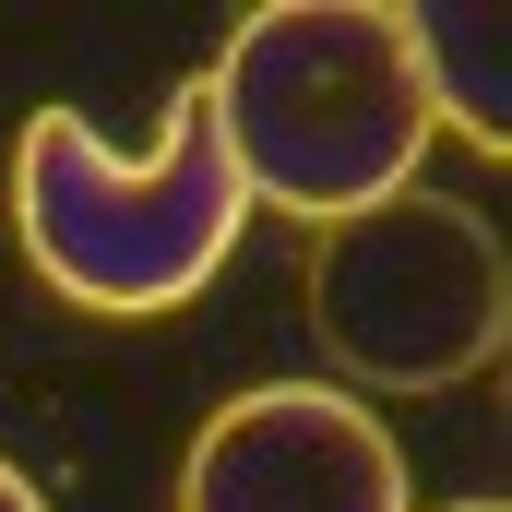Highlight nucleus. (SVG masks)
I'll list each match as a JSON object with an SVG mask.
<instances>
[{"label": "nucleus", "instance_id": "obj_1", "mask_svg": "<svg viewBox=\"0 0 512 512\" xmlns=\"http://www.w3.org/2000/svg\"><path fill=\"white\" fill-rule=\"evenodd\" d=\"M215 143L251 203H286L310 227H346L393 191H417L429 96L405 60V12L382 0H274L203 72Z\"/></svg>", "mask_w": 512, "mask_h": 512}, {"label": "nucleus", "instance_id": "obj_2", "mask_svg": "<svg viewBox=\"0 0 512 512\" xmlns=\"http://www.w3.org/2000/svg\"><path fill=\"white\" fill-rule=\"evenodd\" d=\"M12 227H24V262L72 310L143 322V310H179L227 274L239 227H251V191L215 143L203 84H179L167 131L143 155L96 143L72 108H36L24 143H12Z\"/></svg>", "mask_w": 512, "mask_h": 512}, {"label": "nucleus", "instance_id": "obj_3", "mask_svg": "<svg viewBox=\"0 0 512 512\" xmlns=\"http://www.w3.org/2000/svg\"><path fill=\"white\" fill-rule=\"evenodd\" d=\"M310 334L370 393L477 382L512 334V274H501L489 215L441 203V191H393L370 215L322 227V251H310Z\"/></svg>", "mask_w": 512, "mask_h": 512}, {"label": "nucleus", "instance_id": "obj_4", "mask_svg": "<svg viewBox=\"0 0 512 512\" xmlns=\"http://www.w3.org/2000/svg\"><path fill=\"white\" fill-rule=\"evenodd\" d=\"M179 512H405V453L346 382H262L179 453Z\"/></svg>", "mask_w": 512, "mask_h": 512}, {"label": "nucleus", "instance_id": "obj_5", "mask_svg": "<svg viewBox=\"0 0 512 512\" xmlns=\"http://www.w3.org/2000/svg\"><path fill=\"white\" fill-rule=\"evenodd\" d=\"M501 48H512V12H405V60H417V96H429V131L453 120L465 143L501 155L512 120H501Z\"/></svg>", "mask_w": 512, "mask_h": 512}, {"label": "nucleus", "instance_id": "obj_6", "mask_svg": "<svg viewBox=\"0 0 512 512\" xmlns=\"http://www.w3.org/2000/svg\"><path fill=\"white\" fill-rule=\"evenodd\" d=\"M0 512H48V489H36L24 465H0Z\"/></svg>", "mask_w": 512, "mask_h": 512}, {"label": "nucleus", "instance_id": "obj_7", "mask_svg": "<svg viewBox=\"0 0 512 512\" xmlns=\"http://www.w3.org/2000/svg\"><path fill=\"white\" fill-rule=\"evenodd\" d=\"M453 512H501V501H453Z\"/></svg>", "mask_w": 512, "mask_h": 512}]
</instances>
